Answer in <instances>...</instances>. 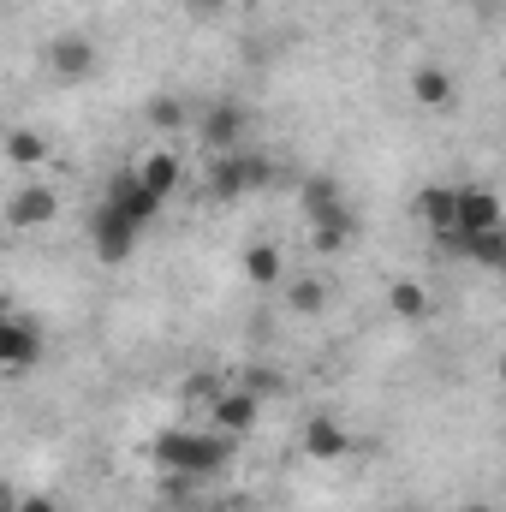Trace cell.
Wrapping results in <instances>:
<instances>
[{"mask_svg": "<svg viewBox=\"0 0 506 512\" xmlns=\"http://www.w3.org/2000/svg\"><path fill=\"white\" fill-rule=\"evenodd\" d=\"M155 459H161V471H185V477L209 483V477L227 471L233 435H221V429H167V435L155 441Z\"/></svg>", "mask_w": 506, "mask_h": 512, "instance_id": "obj_1", "label": "cell"}, {"mask_svg": "<svg viewBox=\"0 0 506 512\" xmlns=\"http://www.w3.org/2000/svg\"><path fill=\"white\" fill-rule=\"evenodd\" d=\"M274 179H280V167L262 149H233V155H215L209 161V197L215 203H239L251 191H268Z\"/></svg>", "mask_w": 506, "mask_h": 512, "instance_id": "obj_2", "label": "cell"}, {"mask_svg": "<svg viewBox=\"0 0 506 512\" xmlns=\"http://www.w3.org/2000/svg\"><path fill=\"white\" fill-rule=\"evenodd\" d=\"M42 72H48L54 84H90V78L102 72V48H96V36H84V30H60V36H48V42H42Z\"/></svg>", "mask_w": 506, "mask_h": 512, "instance_id": "obj_3", "label": "cell"}, {"mask_svg": "<svg viewBox=\"0 0 506 512\" xmlns=\"http://www.w3.org/2000/svg\"><path fill=\"white\" fill-rule=\"evenodd\" d=\"M48 358V334H42V322L36 316H24L18 304L0 316V370L6 376H24V370H36Z\"/></svg>", "mask_w": 506, "mask_h": 512, "instance_id": "obj_4", "label": "cell"}, {"mask_svg": "<svg viewBox=\"0 0 506 512\" xmlns=\"http://www.w3.org/2000/svg\"><path fill=\"white\" fill-rule=\"evenodd\" d=\"M197 131H203V149H209V155H233V149H245L251 108H245V102H209L203 120H197Z\"/></svg>", "mask_w": 506, "mask_h": 512, "instance_id": "obj_5", "label": "cell"}, {"mask_svg": "<svg viewBox=\"0 0 506 512\" xmlns=\"http://www.w3.org/2000/svg\"><path fill=\"white\" fill-rule=\"evenodd\" d=\"M54 215H60V191L54 185H18L12 197H6V227L12 233H36V227H54Z\"/></svg>", "mask_w": 506, "mask_h": 512, "instance_id": "obj_6", "label": "cell"}, {"mask_svg": "<svg viewBox=\"0 0 506 512\" xmlns=\"http://www.w3.org/2000/svg\"><path fill=\"white\" fill-rule=\"evenodd\" d=\"M137 221H131L126 209H114V203H102L96 215H90V245H96V256L114 268V262H126L131 256V245H137Z\"/></svg>", "mask_w": 506, "mask_h": 512, "instance_id": "obj_7", "label": "cell"}, {"mask_svg": "<svg viewBox=\"0 0 506 512\" xmlns=\"http://www.w3.org/2000/svg\"><path fill=\"white\" fill-rule=\"evenodd\" d=\"M506 227V203L489 185H459V227L453 233H495Z\"/></svg>", "mask_w": 506, "mask_h": 512, "instance_id": "obj_8", "label": "cell"}, {"mask_svg": "<svg viewBox=\"0 0 506 512\" xmlns=\"http://www.w3.org/2000/svg\"><path fill=\"white\" fill-rule=\"evenodd\" d=\"M411 102H417L423 114H447V108L459 102V84H453V72H447L441 60H423V66H411Z\"/></svg>", "mask_w": 506, "mask_h": 512, "instance_id": "obj_9", "label": "cell"}, {"mask_svg": "<svg viewBox=\"0 0 506 512\" xmlns=\"http://www.w3.org/2000/svg\"><path fill=\"white\" fill-rule=\"evenodd\" d=\"M102 203L126 209L137 227H149V221L161 215V197H155V191L143 185V173H137V167H120V173H114V185H108V197H102Z\"/></svg>", "mask_w": 506, "mask_h": 512, "instance_id": "obj_10", "label": "cell"}, {"mask_svg": "<svg viewBox=\"0 0 506 512\" xmlns=\"http://www.w3.org/2000/svg\"><path fill=\"white\" fill-rule=\"evenodd\" d=\"M411 215H417L435 239H447V233L459 227V185H423V191L411 197Z\"/></svg>", "mask_w": 506, "mask_h": 512, "instance_id": "obj_11", "label": "cell"}, {"mask_svg": "<svg viewBox=\"0 0 506 512\" xmlns=\"http://www.w3.org/2000/svg\"><path fill=\"white\" fill-rule=\"evenodd\" d=\"M209 417H215V429H221V435H233V441H239V435H251V429H256V417H262V399H256L251 387L233 382L221 399H215V405H209Z\"/></svg>", "mask_w": 506, "mask_h": 512, "instance_id": "obj_12", "label": "cell"}, {"mask_svg": "<svg viewBox=\"0 0 506 512\" xmlns=\"http://www.w3.org/2000/svg\"><path fill=\"white\" fill-rule=\"evenodd\" d=\"M298 447H304V459L334 465V459H346V453H352V435H346V423H334V417H310V423H304V435H298Z\"/></svg>", "mask_w": 506, "mask_h": 512, "instance_id": "obj_13", "label": "cell"}, {"mask_svg": "<svg viewBox=\"0 0 506 512\" xmlns=\"http://www.w3.org/2000/svg\"><path fill=\"white\" fill-rule=\"evenodd\" d=\"M298 209H304L310 221H328V215H340V209H346V191H340V179H334V173H304V179H298Z\"/></svg>", "mask_w": 506, "mask_h": 512, "instance_id": "obj_14", "label": "cell"}, {"mask_svg": "<svg viewBox=\"0 0 506 512\" xmlns=\"http://www.w3.org/2000/svg\"><path fill=\"white\" fill-rule=\"evenodd\" d=\"M137 173H143V185L167 203V197L185 185V155H179V149H149V155L137 161Z\"/></svg>", "mask_w": 506, "mask_h": 512, "instance_id": "obj_15", "label": "cell"}, {"mask_svg": "<svg viewBox=\"0 0 506 512\" xmlns=\"http://www.w3.org/2000/svg\"><path fill=\"white\" fill-rule=\"evenodd\" d=\"M239 268H245V280H251V286H286V251H280V245H268V239L245 245Z\"/></svg>", "mask_w": 506, "mask_h": 512, "instance_id": "obj_16", "label": "cell"}, {"mask_svg": "<svg viewBox=\"0 0 506 512\" xmlns=\"http://www.w3.org/2000/svg\"><path fill=\"white\" fill-rule=\"evenodd\" d=\"M352 239H358V215H352V209H340V215H328V221H310V251L316 256H340Z\"/></svg>", "mask_w": 506, "mask_h": 512, "instance_id": "obj_17", "label": "cell"}, {"mask_svg": "<svg viewBox=\"0 0 506 512\" xmlns=\"http://www.w3.org/2000/svg\"><path fill=\"white\" fill-rule=\"evenodd\" d=\"M387 310H393L399 322H429V316H435V298H429L423 280H393V286H387Z\"/></svg>", "mask_w": 506, "mask_h": 512, "instance_id": "obj_18", "label": "cell"}, {"mask_svg": "<svg viewBox=\"0 0 506 512\" xmlns=\"http://www.w3.org/2000/svg\"><path fill=\"white\" fill-rule=\"evenodd\" d=\"M328 304H334V292H328L322 274H298V280H286V310H292V316H322Z\"/></svg>", "mask_w": 506, "mask_h": 512, "instance_id": "obj_19", "label": "cell"}, {"mask_svg": "<svg viewBox=\"0 0 506 512\" xmlns=\"http://www.w3.org/2000/svg\"><path fill=\"white\" fill-rule=\"evenodd\" d=\"M6 161H12V167H42V161H48V137L30 131V126H12L6 131Z\"/></svg>", "mask_w": 506, "mask_h": 512, "instance_id": "obj_20", "label": "cell"}, {"mask_svg": "<svg viewBox=\"0 0 506 512\" xmlns=\"http://www.w3.org/2000/svg\"><path fill=\"white\" fill-rule=\"evenodd\" d=\"M143 120L155 131H179L185 120H191V108L179 102V96H149V108H143Z\"/></svg>", "mask_w": 506, "mask_h": 512, "instance_id": "obj_21", "label": "cell"}, {"mask_svg": "<svg viewBox=\"0 0 506 512\" xmlns=\"http://www.w3.org/2000/svg\"><path fill=\"white\" fill-rule=\"evenodd\" d=\"M239 387H251L256 399H268V393H286V376H274V370H239Z\"/></svg>", "mask_w": 506, "mask_h": 512, "instance_id": "obj_22", "label": "cell"}, {"mask_svg": "<svg viewBox=\"0 0 506 512\" xmlns=\"http://www.w3.org/2000/svg\"><path fill=\"white\" fill-rule=\"evenodd\" d=\"M12 512H60V501H54V495H18Z\"/></svg>", "mask_w": 506, "mask_h": 512, "instance_id": "obj_23", "label": "cell"}, {"mask_svg": "<svg viewBox=\"0 0 506 512\" xmlns=\"http://www.w3.org/2000/svg\"><path fill=\"white\" fill-rule=\"evenodd\" d=\"M209 512H256V507L245 501V495H221V501H215Z\"/></svg>", "mask_w": 506, "mask_h": 512, "instance_id": "obj_24", "label": "cell"}, {"mask_svg": "<svg viewBox=\"0 0 506 512\" xmlns=\"http://www.w3.org/2000/svg\"><path fill=\"white\" fill-rule=\"evenodd\" d=\"M215 6H227V0H191V12H215Z\"/></svg>", "mask_w": 506, "mask_h": 512, "instance_id": "obj_25", "label": "cell"}, {"mask_svg": "<svg viewBox=\"0 0 506 512\" xmlns=\"http://www.w3.org/2000/svg\"><path fill=\"white\" fill-rule=\"evenodd\" d=\"M495 376H501V387H506V352H501V364H495Z\"/></svg>", "mask_w": 506, "mask_h": 512, "instance_id": "obj_26", "label": "cell"}, {"mask_svg": "<svg viewBox=\"0 0 506 512\" xmlns=\"http://www.w3.org/2000/svg\"><path fill=\"white\" fill-rule=\"evenodd\" d=\"M477 6H489V12H501V6H506V0H477Z\"/></svg>", "mask_w": 506, "mask_h": 512, "instance_id": "obj_27", "label": "cell"}, {"mask_svg": "<svg viewBox=\"0 0 506 512\" xmlns=\"http://www.w3.org/2000/svg\"><path fill=\"white\" fill-rule=\"evenodd\" d=\"M465 512H495V507H483V501H477V507H465Z\"/></svg>", "mask_w": 506, "mask_h": 512, "instance_id": "obj_28", "label": "cell"}]
</instances>
